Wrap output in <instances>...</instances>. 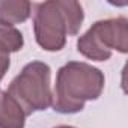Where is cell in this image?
<instances>
[{"label":"cell","instance_id":"6da1fadb","mask_svg":"<svg viewBox=\"0 0 128 128\" xmlns=\"http://www.w3.org/2000/svg\"><path fill=\"white\" fill-rule=\"evenodd\" d=\"M104 89V74L84 62H68L57 71L53 108L57 113H78L86 101L98 100Z\"/></svg>","mask_w":128,"mask_h":128},{"label":"cell","instance_id":"277c9868","mask_svg":"<svg viewBox=\"0 0 128 128\" xmlns=\"http://www.w3.org/2000/svg\"><path fill=\"white\" fill-rule=\"evenodd\" d=\"M77 50L90 60L104 62L112 56V50L128 51V20L116 17L96 21L77 41Z\"/></svg>","mask_w":128,"mask_h":128},{"label":"cell","instance_id":"ba28073f","mask_svg":"<svg viewBox=\"0 0 128 128\" xmlns=\"http://www.w3.org/2000/svg\"><path fill=\"white\" fill-rule=\"evenodd\" d=\"M11 66V59H9V51H6L5 48L0 47V80L5 77V74L8 72Z\"/></svg>","mask_w":128,"mask_h":128},{"label":"cell","instance_id":"52a82bcc","mask_svg":"<svg viewBox=\"0 0 128 128\" xmlns=\"http://www.w3.org/2000/svg\"><path fill=\"white\" fill-rule=\"evenodd\" d=\"M23 45H24V39L20 30H17L14 26L0 23V47L9 53H15L21 50Z\"/></svg>","mask_w":128,"mask_h":128},{"label":"cell","instance_id":"7a4b0ae2","mask_svg":"<svg viewBox=\"0 0 128 128\" xmlns=\"http://www.w3.org/2000/svg\"><path fill=\"white\" fill-rule=\"evenodd\" d=\"M84 14L78 2L74 0H51L35 6L33 29L41 48L59 51L65 47L68 35H77Z\"/></svg>","mask_w":128,"mask_h":128},{"label":"cell","instance_id":"8992f818","mask_svg":"<svg viewBox=\"0 0 128 128\" xmlns=\"http://www.w3.org/2000/svg\"><path fill=\"white\" fill-rule=\"evenodd\" d=\"M32 5L26 0H0V23L18 24L30 17Z\"/></svg>","mask_w":128,"mask_h":128},{"label":"cell","instance_id":"9c48e42d","mask_svg":"<svg viewBox=\"0 0 128 128\" xmlns=\"http://www.w3.org/2000/svg\"><path fill=\"white\" fill-rule=\"evenodd\" d=\"M56 128H76V126H70V125H62V126H56Z\"/></svg>","mask_w":128,"mask_h":128},{"label":"cell","instance_id":"5b68a950","mask_svg":"<svg viewBox=\"0 0 128 128\" xmlns=\"http://www.w3.org/2000/svg\"><path fill=\"white\" fill-rule=\"evenodd\" d=\"M26 114L17 101L8 94L0 92V128H24Z\"/></svg>","mask_w":128,"mask_h":128},{"label":"cell","instance_id":"3957f363","mask_svg":"<svg viewBox=\"0 0 128 128\" xmlns=\"http://www.w3.org/2000/svg\"><path fill=\"white\" fill-rule=\"evenodd\" d=\"M50 77L51 70L47 63L39 60L30 62L11 82L6 92L17 101L26 116L47 110L53 102Z\"/></svg>","mask_w":128,"mask_h":128}]
</instances>
